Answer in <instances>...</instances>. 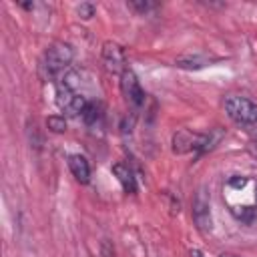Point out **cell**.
Here are the masks:
<instances>
[{
  "mask_svg": "<svg viewBox=\"0 0 257 257\" xmlns=\"http://www.w3.org/2000/svg\"><path fill=\"white\" fill-rule=\"evenodd\" d=\"M102 62L104 68L112 74H122L126 70V58H124V50L122 46H118L116 42H104L102 44Z\"/></svg>",
  "mask_w": 257,
  "mask_h": 257,
  "instance_id": "cell-5",
  "label": "cell"
},
{
  "mask_svg": "<svg viewBox=\"0 0 257 257\" xmlns=\"http://www.w3.org/2000/svg\"><path fill=\"white\" fill-rule=\"evenodd\" d=\"M68 169L80 185H86L90 181V165L82 155H78V153L68 155Z\"/></svg>",
  "mask_w": 257,
  "mask_h": 257,
  "instance_id": "cell-8",
  "label": "cell"
},
{
  "mask_svg": "<svg viewBox=\"0 0 257 257\" xmlns=\"http://www.w3.org/2000/svg\"><path fill=\"white\" fill-rule=\"evenodd\" d=\"M126 6H128L131 10H135V12H139V14H147V12L153 10L157 4L147 2V0H131V2H126Z\"/></svg>",
  "mask_w": 257,
  "mask_h": 257,
  "instance_id": "cell-13",
  "label": "cell"
},
{
  "mask_svg": "<svg viewBox=\"0 0 257 257\" xmlns=\"http://www.w3.org/2000/svg\"><path fill=\"white\" fill-rule=\"evenodd\" d=\"M82 118H84V122H86L88 126L98 124V122L102 120V106H100V102H88V106H86Z\"/></svg>",
  "mask_w": 257,
  "mask_h": 257,
  "instance_id": "cell-10",
  "label": "cell"
},
{
  "mask_svg": "<svg viewBox=\"0 0 257 257\" xmlns=\"http://www.w3.org/2000/svg\"><path fill=\"white\" fill-rule=\"evenodd\" d=\"M249 153L257 159V141H253V143H249Z\"/></svg>",
  "mask_w": 257,
  "mask_h": 257,
  "instance_id": "cell-16",
  "label": "cell"
},
{
  "mask_svg": "<svg viewBox=\"0 0 257 257\" xmlns=\"http://www.w3.org/2000/svg\"><path fill=\"white\" fill-rule=\"evenodd\" d=\"M193 219L195 223L199 225V229H211V211H209V201L205 197L203 191H199L195 195V201H193Z\"/></svg>",
  "mask_w": 257,
  "mask_h": 257,
  "instance_id": "cell-7",
  "label": "cell"
},
{
  "mask_svg": "<svg viewBox=\"0 0 257 257\" xmlns=\"http://www.w3.org/2000/svg\"><path fill=\"white\" fill-rule=\"evenodd\" d=\"M219 257H239V255H233V253H221Z\"/></svg>",
  "mask_w": 257,
  "mask_h": 257,
  "instance_id": "cell-18",
  "label": "cell"
},
{
  "mask_svg": "<svg viewBox=\"0 0 257 257\" xmlns=\"http://www.w3.org/2000/svg\"><path fill=\"white\" fill-rule=\"evenodd\" d=\"M100 253H102V257H114V247L104 239L100 245Z\"/></svg>",
  "mask_w": 257,
  "mask_h": 257,
  "instance_id": "cell-15",
  "label": "cell"
},
{
  "mask_svg": "<svg viewBox=\"0 0 257 257\" xmlns=\"http://www.w3.org/2000/svg\"><path fill=\"white\" fill-rule=\"evenodd\" d=\"M72 58H74L72 44L70 42H64V40H56V42H52L46 48L42 66H44V70H46L48 76H60L70 66Z\"/></svg>",
  "mask_w": 257,
  "mask_h": 257,
  "instance_id": "cell-2",
  "label": "cell"
},
{
  "mask_svg": "<svg viewBox=\"0 0 257 257\" xmlns=\"http://www.w3.org/2000/svg\"><path fill=\"white\" fill-rule=\"evenodd\" d=\"M94 4H90V2H82V4H78L76 6V12H78V16L80 18H84V20H88V18H92L94 16Z\"/></svg>",
  "mask_w": 257,
  "mask_h": 257,
  "instance_id": "cell-14",
  "label": "cell"
},
{
  "mask_svg": "<svg viewBox=\"0 0 257 257\" xmlns=\"http://www.w3.org/2000/svg\"><path fill=\"white\" fill-rule=\"evenodd\" d=\"M120 90H122L124 98H126L133 106H141V104L145 102V90H143V86H141L137 74H135L131 68H126V70L120 74Z\"/></svg>",
  "mask_w": 257,
  "mask_h": 257,
  "instance_id": "cell-6",
  "label": "cell"
},
{
  "mask_svg": "<svg viewBox=\"0 0 257 257\" xmlns=\"http://www.w3.org/2000/svg\"><path fill=\"white\" fill-rule=\"evenodd\" d=\"M225 110L229 114L231 120H235L237 124H257V104L241 94H229L225 98Z\"/></svg>",
  "mask_w": 257,
  "mask_h": 257,
  "instance_id": "cell-3",
  "label": "cell"
},
{
  "mask_svg": "<svg viewBox=\"0 0 257 257\" xmlns=\"http://www.w3.org/2000/svg\"><path fill=\"white\" fill-rule=\"evenodd\" d=\"M78 84L80 76L74 70H66L56 82V106L66 116H82L88 106V100L76 90Z\"/></svg>",
  "mask_w": 257,
  "mask_h": 257,
  "instance_id": "cell-1",
  "label": "cell"
},
{
  "mask_svg": "<svg viewBox=\"0 0 257 257\" xmlns=\"http://www.w3.org/2000/svg\"><path fill=\"white\" fill-rule=\"evenodd\" d=\"M211 137L209 135H197V133H191L187 128H181L173 135V153L177 155H185V153H191V151H197V153H205L207 149H211Z\"/></svg>",
  "mask_w": 257,
  "mask_h": 257,
  "instance_id": "cell-4",
  "label": "cell"
},
{
  "mask_svg": "<svg viewBox=\"0 0 257 257\" xmlns=\"http://www.w3.org/2000/svg\"><path fill=\"white\" fill-rule=\"evenodd\" d=\"M46 126H48V131H52V133H64V131H66L64 114H62V116H60V114L48 116V118H46Z\"/></svg>",
  "mask_w": 257,
  "mask_h": 257,
  "instance_id": "cell-12",
  "label": "cell"
},
{
  "mask_svg": "<svg viewBox=\"0 0 257 257\" xmlns=\"http://www.w3.org/2000/svg\"><path fill=\"white\" fill-rule=\"evenodd\" d=\"M189 257H205V255H203V253H201L199 249H193V251L189 253Z\"/></svg>",
  "mask_w": 257,
  "mask_h": 257,
  "instance_id": "cell-17",
  "label": "cell"
},
{
  "mask_svg": "<svg viewBox=\"0 0 257 257\" xmlns=\"http://www.w3.org/2000/svg\"><path fill=\"white\" fill-rule=\"evenodd\" d=\"M112 175L118 179V183H120V187L124 189V193H135L137 191V181H135V175H133V171L128 169V165H124V163H114L112 165Z\"/></svg>",
  "mask_w": 257,
  "mask_h": 257,
  "instance_id": "cell-9",
  "label": "cell"
},
{
  "mask_svg": "<svg viewBox=\"0 0 257 257\" xmlns=\"http://www.w3.org/2000/svg\"><path fill=\"white\" fill-rule=\"evenodd\" d=\"M211 60L209 58H205V56H179L177 60H175V64L177 66H181V68H203V66H207Z\"/></svg>",
  "mask_w": 257,
  "mask_h": 257,
  "instance_id": "cell-11",
  "label": "cell"
}]
</instances>
